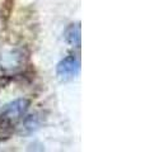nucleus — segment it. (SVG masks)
I'll use <instances>...</instances> for the list:
<instances>
[{"instance_id": "f257e3e1", "label": "nucleus", "mask_w": 145, "mask_h": 152, "mask_svg": "<svg viewBox=\"0 0 145 152\" xmlns=\"http://www.w3.org/2000/svg\"><path fill=\"white\" fill-rule=\"evenodd\" d=\"M30 108V100L17 99L7 104L0 113V141H7L12 137L18 122L22 119Z\"/></svg>"}, {"instance_id": "f03ea898", "label": "nucleus", "mask_w": 145, "mask_h": 152, "mask_svg": "<svg viewBox=\"0 0 145 152\" xmlns=\"http://www.w3.org/2000/svg\"><path fill=\"white\" fill-rule=\"evenodd\" d=\"M80 72V61L75 56H67L61 60L56 67V74L61 81H70Z\"/></svg>"}, {"instance_id": "7ed1b4c3", "label": "nucleus", "mask_w": 145, "mask_h": 152, "mask_svg": "<svg viewBox=\"0 0 145 152\" xmlns=\"http://www.w3.org/2000/svg\"><path fill=\"white\" fill-rule=\"evenodd\" d=\"M24 56L22 50H10L0 57V67L3 70H17L23 64Z\"/></svg>"}, {"instance_id": "20e7f679", "label": "nucleus", "mask_w": 145, "mask_h": 152, "mask_svg": "<svg viewBox=\"0 0 145 152\" xmlns=\"http://www.w3.org/2000/svg\"><path fill=\"white\" fill-rule=\"evenodd\" d=\"M64 38L67 45H70L72 47H80V41H81V29L80 24H71L66 28V31L64 33Z\"/></svg>"}, {"instance_id": "39448f33", "label": "nucleus", "mask_w": 145, "mask_h": 152, "mask_svg": "<svg viewBox=\"0 0 145 152\" xmlns=\"http://www.w3.org/2000/svg\"><path fill=\"white\" fill-rule=\"evenodd\" d=\"M40 124H41V119L37 114L28 115L23 122V127H22L21 133L22 134H31L32 132H35L40 128Z\"/></svg>"}]
</instances>
